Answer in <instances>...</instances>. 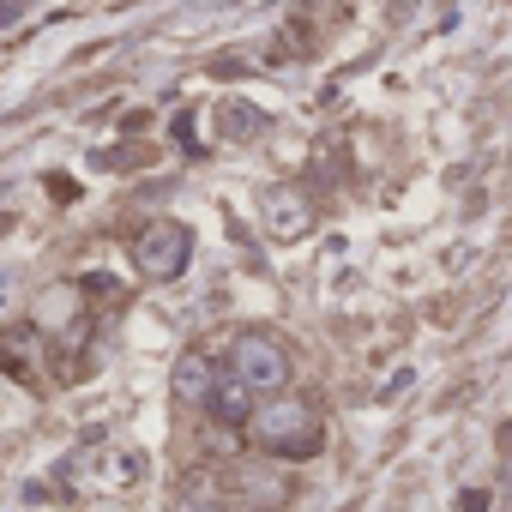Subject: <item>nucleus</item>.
Returning a JSON list of instances; mask_svg holds the SVG:
<instances>
[{"label": "nucleus", "instance_id": "nucleus-9", "mask_svg": "<svg viewBox=\"0 0 512 512\" xmlns=\"http://www.w3.org/2000/svg\"><path fill=\"white\" fill-rule=\"evenodd\" d=\"M25 7H31V0H7V25H19V19H25Z\"/></svg>", "mask_w": 512, "mask_h": 512}, {"label": "nucleus", "instance_id": "nucleus-3", "mask_svg": "<svg viewBox=\"0 0 512 512\" xmlns=\"http://www.w3.org/2000/svg\"><path fill=\"white\" fill-rule=\"evenodd\" d=\"M229 362H235V380H247V386H284V374H290V362H284V350L272 344V338H235L229 344Z\"/></svg>", "mask_w": 512, "mask_h": 512}, {"label": "nucleus", "instance_id": "nucleus-5", "mask_svg": "<svg viewBox=\"0 0 512 512\" xmlns=\"http://www.w3.org/2000/svg\"><path fill=\"white\" fill-rule=\"evenodd\" d=\"M253 392H260V386H247V380H235V386H217V398H211V416H217V422H229V428H241V422L253 416Z\"/></svg>", "mask_w": 512, "mask_h": 512}, {"label": "nucleus", "instance_id": "nucleus-8", "mask_svg": "<svg viewBox=\"0 0 512 512\" xmlns=\"http://www.w3.org/2000/svg\"><path fill=\"white\" fill-rule=\"evenodd\" d=\"M181 512H223V500H211V494H187Z\"/></svg>", "mask_w": 512, "mask_h": 512}, {"label": "nucleus", "instance_id": "nucleus-7", "mask_svg": "<svg viewBox=\"0 0 512 512\" xmlns=\"http://www.w3.org/2000/svg\"><path fill=\"white\" fill-rule=\"evenodd\" d=\"M253 127H260V115H253V109H229V133H235V139L253 133Z\"/></svg>", "mask_w": 512, "mask_h": 512}, {"label": "nucleus", "instance_id": "nucleus-1", "mask_svg": "<svg viewBox=\"0 0 512 512\" xmlns=\"http://www.w3.org/2000/svg\"><path fill=\"white\" fill-rule=\"evenodd\" d=\"M253 434H260L272 452H296V458H308V452L320 446V422H314L302 404H290V398H278L260 422H253Z\"/></svg>", "mask_w": 512, "mask_h": 512}, {"label": "nucleus", "instance_id": "nucleus-2", "mask_svg": "<svg viewBox=\"0 0 512 512\" xmlns=\"http://www.w3.org/2000/svg\"><path fill=\"white\" fill-rule=\"evenodd\" d=\"M187 253H193V235L181 229V223H151L145 235H139V247H133V260H139V272L145 278H181V266H187Z\"/></svg>", "mask_w": 512, "mask_h": 512}, {"label": "nucleus", "instance_id": "nucleus-6", "mask_svg": "<svg viewBox=\"0 0 512 512\" xmlns=\"http://www.w3.org/2000/svg\"><path fill=\"white\" fill-rule=\"evenodd\" d=\"M241 482L253 488V500H278V482H272V476H253V470H247Z\"/></svg>", "mask_w": 512, "mask_h": 512}, {"label": "nucleus", "instance_id": "nucleus-4", "mask_svg": "<svg viewBox=\"0 0 512 512\" xmlns=\"http://www.w3.org/2000/svg\"><path fill=\"white\" fill-rule=\"evenodd\" d=\"M175 398L181 404H211L217 398V380H211V362L205 356H181L175 362Z\"/></svg>", "mask_w": 512, "mask_h": 512}]
</instances>
